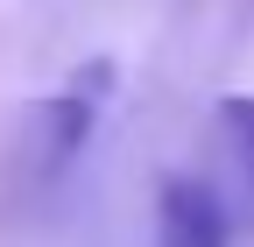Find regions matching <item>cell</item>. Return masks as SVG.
Returning a JSON list of instances; mask_svg holds the SVG:
<instances>
[{
  "mask_svg": "<svg viewBox=\"0 0 254 247\" xmlns=\"http://www.w3.org/2000/svg\"><path fill=\"white\" fill-rule=\"evenodd\" d=\"M155 247H233V212L205 170L155 184Z\"/></svg>",
  "mask_w": 254,
  "mask_h": 247,
  "instance_id": "cell-2",
  "label": "cell"
},
{
  "mask_svg": "<svg viewBox=\"0 0 254 247\" xmlns=\"http://www.w3.org/2000/svg\"><path fill=\"white\" fill-rule=\"evenodd\" d=\"M219 198L233 212V233H254V92H226L212 106V170Z\"/></svg>",
  "mask_w": 254,
  "mask_h": 247,
  "instance_id": "cell-3",
  "label": "cell"
},
{
  "mask_svg": "<svg viewBox=\"0 0 254 247\" xmlns=\"http://www.w3.org/2000/svg\"><path fill=\"white\" fill-rule=\"evenodd\" d=\"M113 92H120V64H113V57H85L57 92L28 99V113H21V148H14V170H21V191H28V198H50L57 184L71 177V163L85 156V141L99 134Z\"/></svg>",
  "mask_w": 254,
  "mask_h": 247,
  "instance_id": "cell-1",
  "label": "cell"
}]
</instances>
